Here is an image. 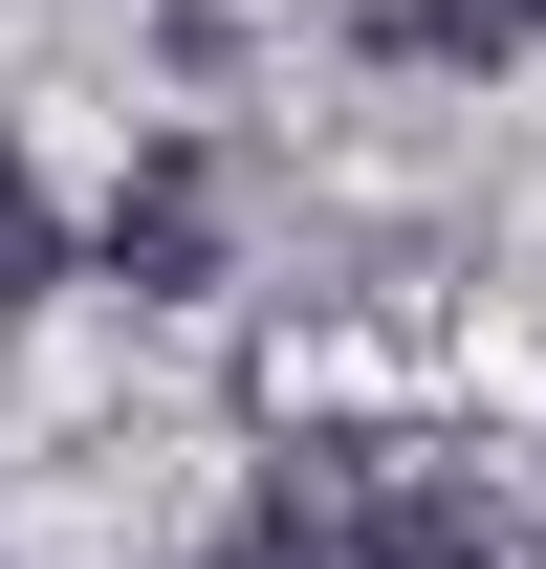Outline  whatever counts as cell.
Returning <instances> with one entry per match:
<instances>
[{
  "label": "cell",
  "instance_id": "1",
  "mask_svg": "<svg viewBox=\"0 0 546 569\" xmlns=\"http://www.w3.org/2000/svg\"><path fill=\"white\" fill-rule=\"evenodd\" d=\"M219 241H241V176H219V132H153L132 176H110V241H88V263L132 284V307H198V284H219Z\"/></svg>",
  "mask_w": 546,
  "mask_h": 569
},
{
  "label": "cell",
  "instance_id": "5",
  "mask_svg": "<svg viewBox=\"0 0 546 569\" xmlns=\"http://www.w3.org/2000/svg\"><path fill=\"white\" fill-rule=\"evenodd\" d=\"M503 44H546V0H503Z\"/></svg>",
  "mask_w": 546,
  "mask_h": 569
},
{
  "label": "cell",
  "instance_id": "6",
  "mask_svg": "<svg viewBox=\"0 0 546 569\" xmlns=\"http://www.w3.org/2000/svg\"><path fill=\"white\" fill-rule=\"evenodd\" d=\"M525 569H546V548H525Z\"/></svg>",
  "mask_w": 546,
  "mask_h": 569
},
{
  "label": "cell",
  "instance_id": "2",
  "mask_svg": "<svg viewBox=\"0 0 546 569\" xmlns=\"http://www.w3.org/2000/svg\"><path fill=\"white\" fill-rule=\"evenodd\" d=\"M306 482H328V569H481L459 460H306Z\"/></svg>",
  "mask_w": 546,
  "mask_h": 569
},
{
  "label": "cell",
  "instance_id": "3",
  "mask_svg": "<svg viewBox=\"0 0 546 569\" xmlns=\"http://www.w3.org/2000/svg\"><path fill=\"white\" fill-rule=\"evenodd\" d=\"M198 569H328V482H306V460H284V482L263 503H241V526H219V548Z\"/></svg>",
  "mask_w": 546,
  "mask_h": 569
},
{
  "label": "cell",
  "instance_id": "4",
  "mask_svg": "<svg viewBox=\"0 0 546 569\" xmlns=\"http://www.w3.org/2000/svg\"><path fill=\"white\" fill-rule=\"evenodd\" d=\"M67 284V219H44V176H22V132H0V307H44Z\"/></svg>",
  "mask_w": 546,
  "mask_h": 569
}]
</instances>
